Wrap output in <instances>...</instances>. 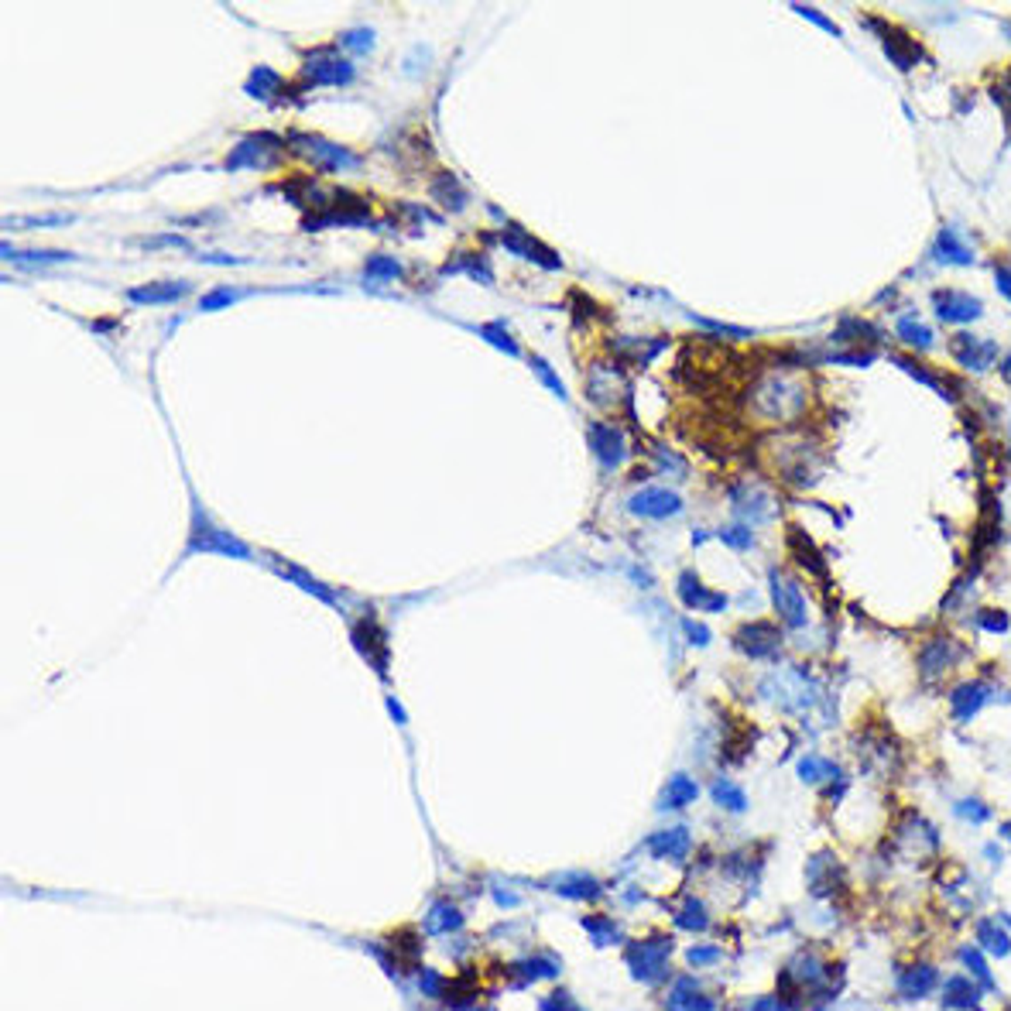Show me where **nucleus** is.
<instances>
[{"instance_id": "nucleus-33", "label": "nucleus", "mask_w": 1011, "mask_h": 1011, "mask_svg": "<svg viewBox=\"0 0 1011 1011\" xmlns=\"http://www.w3.org/2000/svg\"><path fill=\"white\" fill-rule=\"evenodd\" d=\"M244 295H247V289H237V285H220V289H213V292H206L203 298H199V309H203V312L227 309V306H234L237 298H244Z\"/></svg>"}, {"instance_id": "nucleus-45", "label": "nucleus", "mask_w": 1011, "mask_h": 1011, "mask_svg": "<svg viewBox=\"0 0 1011 1011\" xmlns=\"http://www.w3.org/2000/svg\"><path fill=\"white\" fill-rule=\"evenodd\" d=\"M199 261H206V264H244V257H230V254H199Z\"/></svg>"}, {"instance_id": "nucleus-31", "label": "nucleus", "mask_w": 1011, "mask_h": 1011, "mask_svg": "<svg viewBox=\"0 0 1011 1011\" xmlns=\"http://www.w3.org/2000/svg\"><path fill=\"white\" fill-rule=\"evenodd\" d=\"M799 775H802V782H809V785H823L826 778H843V772L826 758H806L799 765Z\"/></svg>"}, {"instance_id": "nucleus-5", "label": "nucleus", "mask_w": 1011, "mask_h": 1011, "mask_svg": "<svg viewBox=\"0 0 1011 1011\" xmlns=\"http://www.w3.org/2000/svg\"><path fill=\"white\" fill-rule=\"evenodd\" d=\"M278 158H281V141L268 131H254L227 155V168L230 172H237V168H268V165H278Z\"/></svg>"}, {"instance_id": "nucleus-16", "label": "nucleus", "mask_w": 1011, "mask_h": 1011, "mask_svg": "<svg viewBox=\"0 0 1011 1011\" xmlns=\"http://www.w3.org/2000/svg\"><path fill=\"white\" fill-rule=\"evenodd\" d=\"M734 644H740L751 659H772L778 652V644H782V635H778L775 624L768 621H755V624H744L738 635H734Z\"/></svg>"}, {"instance_id": "nucleus-32", "label": "nucleus", "mask_w": 1011, "mask_h": 1011, "mask_svg": "<svg viewBox=\"0 0 1011 1011\" xmlns=\"http://www.w3.org/2000/svg\"><path fill=\"white\" fill-rule=\"evenodd\" d=\"M894 360V367H902L905 370V374H912L915 381H919V385H926V388H933L936 394H939V398H946V402H953V398H956V394H953V391H946L943 388V385H939V381H936V374L933 370H922L919 367V364H915V360H909V357H892Z\"/></svg>"}, {"instance_id": "nucleus-29", "label": "nucleus", "mask_w": 1011, "mask_h": 1011, "mask_svg": "<svg viewBox=\"0 0 1011 1011\" xmlns=\"http://www.w3.org/2000/svg\"><path fill=\"white\" fill-rule=\"evenodd\" d=\"M894 333H898V340L902 343H909V347H915V350H929L933 347V330L929 326H922V323H915V319H902L898 326H894Z\"/></svg>"}, {"instance_id": "nucleus-35", "label": "nucleus", "mask_w": 1011, "mask_h": 1011, "mask_svg": "<svg viewBox=\"0 0 1011 1011\" xmlns=\"http://www.w3.org/2000/svg\"><path fill=\"white\" fill-rule=\"evenodd\" d=\"M374 41H377L374 28H350V31L340 35V45H343L347 52H357V56H367L370 48H374Z\"/></svg>"}, {"instance_id": "nucleus-43", "label": "nucleus", "mask_w": 1011, "mask_h": 1011, "mask_svg": "<svg viewBox=\"0 0 1011 1011\" xmlns=\"http://www.w3.org/2000/svg\"><path fill=\"white\" fill-rule=\"evenodd\" d=\"M717 799H720V802H723V806H730V809H740V806H744V799H740L738 792L730 789V785H720V789H717Z\"/></svg>"}, {"instance_id": "nucleus-34", "label": "nucleus", "mask_w": 1011, "mask_h": 1011, "mask_svg": "<svg viewBox=\"0 0 1011 1011\" xmlns=\"http://www.w3.org/2000/svg\"><path fill=\"white\" fill-rule=\"evenodd\" d=\"M717 535L727 549H738V552H747V549L755 545V535H751V528L744 525V522H730V525L720 528Z\"/></svg>"}, {"instance_id": "nucleus-14", "label": "nucleus", "mask_w": 1011, "mask_h": 1011, "mask_svg": "<svg viewBox=\"0 0 1011 1011\" xmlns=\"http://www.w3.org/2000/svg\"><path fill=\"white\" fill-rule=\"evenodd\" d=\"M186 295H193V281H144L137 289H127L124 298L134 302V306H172V302H182Z\"/></svg>"}, {"instance_id": "nucleus-15", "label": "nucleus", "mask_w": 1011, "mask_h": 1011, "mask_svg": "<svg viewBox=\"0 0 1011 1011\" xmlns=\"http://www.w3.org/2000/svg\"><path fill=\"white\" fill-rule=\"evenodd\" d=\"M936 988H943V981H939V971H936V963H926V960H919V963H905V967L898 971V994H902V998H909V1001L929 998Z\"/></svg>"}, {"instance_id": "nucleus-4", "label": "nucleus", "mask_w": 1011, "mask_h": 1011, "mask_svg": "<svg viewBox=\"0 0 1011 1011\" xmlns=\"http://www.w3.org/2000/svg\"><path fill=\"white\" fill-rule=\"evenodd\" d=\"M868 28H871L877 39H881V48H885V56H888V62H892L894 69L912 73L919 62L929 59V56H926V48H922V45H919V41H915L905 28L888 24V21H881V18H868Z\"/></svg>"}, {"instance_id": "nucleus-23", "label": "nucleus", "mask_w": 1011, "mask_h": 1011, "mask_svg": "<svg viewBox=\"0 0 1011 1011\" xmlns=\"http://www.w3.org/2000/svg\"><path fill=\"white\" fill-rule=\"evenodd\" d=\"M272 566L285 576V580H292V583H298L302 590H309V593H315L319 601H326L330 607H336V593H333L330 586H323L315 576H312L309 569H302V566L295 563H285V559H278V556H272Z\"/></svg>"}, {"instance_id": "nucleus-39", "label": "nucleus", "mask_w": 1011, "mask_h": 1011, "mask_svg": "<svg viewBox=\"0 0 1011 1011\" xmlns=\"http://www.w3.org/2000/svg\"><path fill=\"white\" fill-rule=\"evenodd\" d=\"M669 792H672V796L665 799V806H672V802L679 806V802H689V799L696 796V785H693V782H689V778H686V775H679V778H672V785H669Z\"/></svg>"}, {"instance_id": "nucleus-41", "label": "nucleus", "mask_w": 1011, "mask_h": 1011, "mask_svg": "<svg viewBox=\"0 0 1011 1011\" xmlns=\"http://www.w3.org/2000/svg\"><path fill=\"white\" fill-rule=\"evenodd\" d=\"M994 285H998V292L1011 302V268L1008 264H994Z\"/></svg>"}, {"instance_id": "nucleus-44", "label": "nucleus", "mask_w": 1011, "mask_h": 1011, "mask_svg": "<svg viewBox=\"0 0 1011 1011\" xmlns=\"http://www.w3.org/2000/svg\"><path fill=\"white\" fill-rule=\"evenodd\" d=\"M144 247H189L182 237H155V240H141Z\"/></svg>"}, {"instance_id": "nucleus-6", "label": "nucleus", "mask_w": 1011, "mask_h": 1011, "mask_svg": "<svg viewBox=\"0 0 1011 1011\" xmlns=\"http://www.w3.org/2000/svg\"><path fill=\"white\" fill-rule=\"evenodd\" d=\"M497 240H501V244H505L511 254L525 257V261L539 264V268H549V272H559V268H563V257L552 251V247H549L545 240H539V237L528 234L525 227H518V223H507Z\"/></svg>"}, {"instance_id": "nucleus-22", "label": "nucleus", "mask_w": 1011, "mask_h": 1011, "mask_svg": "<svg viewBox=\"0 0 1011 1011\" xmlns=\"http://www.w3.org/2000/svg\"><path fill=\"white\" fill-rule=\"evenodd\" d=\"M470 330L477 333L484 343H490L494 350L505 353V357H514V360H518V357H525V353H522V343L511 336V326L501 323V319H494V323H477V326H470Z\"/></svg>"}, {"instance_id": "nucleus-47", "label": "nucleus", "mask_w": 1011, "mask_h": 1011, "mask_svg": "<svg viewBox=\"0 0 1011 1011\" xmlns=\"http://www.w3.org/2000/svg\"><path fill=\"white\" fill-rule=\"evenodd\" d=\"M1005 110H1011V73H1008V97H994Z\"/></svg>"}, {"instance_id": "nucleus-17", "label": "nucleus", "mask_w": 1011, "mask_h": 1011, "mask_svg": "<svg viewBox=\"0 0 1011 1011\" xmlns=\"http://www.w3.org/2000/svg\"><path fill=\"white\" fill-rule=\"evenodd\" d=\"M676 590H679L686 607H696V610H723L727 607V597L717 593V590H710V586H703V580L693 569H682Z\"/></svg>"}, {"instance_id": "nucleus-25", "label": "nucleus", "mask_w": 1011, "mask_h": 1011, "mask_svg": "<svg viewBox=\"0 0 1011 1011\" xmlns=\"http://www.w3.org/2000/svg\"><path fill=\"white\" fill-rule=\"evenodd\" d=\"M977 946L991 956H1008L1011 953V929L994 926V919H981L977 922Z\"/></svg>"}, {"instance_id": "nucleus-20", "label": "nucleus", "mask_w": 1011, "mask_h": 1011, "mask_svg": "<svg viewBox=\"0 0 1011 1011\" xmlns=\"http://www.w3.org/2000/svg\"><path fill=\"white\" fill-rule=\"evenodd\" d=\"M922 676L926 679H939L943 672H950L953 665L960 661V644H953L950 638H936L929 642V648L922 652Z\"/></svg>"}, {"instance_id": "nucleus-3", "label": "nucleus", "mask_w": 1011, "mask_h": 1011, "mask_svg": "<svg viewBox=\"0 0 1011 1011\" xmlns=\"http://www.w3.org/2000/svg\"><path fill=\"white\" fill-rule=\"evenodd\" d=\"M302 79L309 86H347L357 79L353 62L340 48H309L302 56Z\"/></svg>"}, {"instance_id": "nucleus-27", "label": "nucleus", "mask_w": 1011, "mask_h": 1011, "mask_svg": "<svg viewBox=\"0 0 1011 1011\" xmlns=\"http://www.w3.org/2000/svg\"><path fill=\"white\" fill-rule=\"evenodd\" d=\"M364 278H367V285H374V281H394V278H402V264L394 261V257H388V254H370L367 264H364Z\"/></svg>"}, {"instance_id": "nucleus-21", "label": "nucleus", "mask_w": 1011, "mask_h": 1011, "mask_svg": "<svg viewBox=\"0 0 1011 1011\" xmlns=\"http://www.w3.org/2000/svg\"><path fill=\"white\" fill-rule=\"evenodd\" d=\"M0 257L11 261V264H21V268H41V264H73L79 261L73 251H14L11 244L0 247Z\"/></svg>"}, {"instance_id": "nucleus-38", "label": "nucleus", "mask_w": 1011, "mask_h": 1011, "mask_svg": "<svg viewBox=\"0 0 1011 1011\" xmlns=\"http://www.w3.org/2000/svg\"><path fill=\"white\" fill-rule=\"evenodd\" d=\"M977 624H981V627H988V631H994V635H1005V631H1008V614L988 607V610H981V614H977Z\"/></svg>"}, {"instance_id": "nucleus-30", "label": "nucleus", "mask_w": 1011, "mask_h": 1011, "mask_svg": "<svg viewBox=\"0 0 1011 1011\" xmlns=\"http://www.w3.org/2000/svg\"><path fill=\"white\" fill-rule=\"evenodd\" d=\"M834 340H864V343H871L875 347L877 340H881V330H877L875 323H864V319H843L840 323V330L834 333Z\"/></svg>"}, {"instance_id": "nucleus-37", "label": "nucleus", "mask_w": 1011, "mask_h": 1011, "mask_svg": "<svg viewBox=\"0 0 1011 1011\" xmlns=\"http://www.w3.org/2000/svg\"><path fill=\"white\" fill-rule=\"evenodd\" d=\"M792 11H796V14H802V18H809L813 24H817V28H823V31H826V35H834V39H840V35H843V31L836 28L834 21L823 14V11H813V7H806V4H796Z\"/></svg>"}, {"instance_id": "nucleus-48", "label": "nucleus", "mask_w": 1011, "mask_h": 1011, "mask_svg": "<svg viewBox=\"0 0 1011 1011\" xmlns=\"http://www.w3.org/2000/svg\"><path fill=\"white\" fill-rule=\"evenodd\" d=\"M1005 1011H1011V1005H1008V1008H1005Z\"/></svg>"}, {"instance_id": "nucleus-13", "label": "nucleus", "mask_w": 1011, "mask_h": 1011, "mask_svg": "<svg viewBox=\"0 0 1011 1011\" xmlns=\"http://www.w3.org/2000/svg\"><path fill=\"white\" fill-rule=\"evenodd\" d=\"M929 254H933L936 264H943V268H971L973 261H977L973 247L963 240V234H960L956 227H943V230L936 234Z\"/></svg>"}, {"instance_id": "nucleus-9", "label": "nucleus", "mask_w": 1011, "mask_h": 1011, "mask_svg": "<svg viewBox=\"0 0 1011 1011\" xmlns=\"http://www.w3.org/2000/svg\"><path fill=\"white\" fill-rule=\"evenodd\" d=\"M244 93L254 97V99H261V103H272V107H281V103H302V97H298V93H295L292 86L278 76L274 69H268V65H257V69H254L251 79L244 82Z\"/></svg>"}, {"instance_id": "nucleus-11", "label": "nucleus", "mask_w": 1011, "mask_h": 1011, "mask_svg": "<svg viewBox=\"0 0 1011 1011\" xmlns=\"http://www.w3.org/2000/svg\"><path fill=\"white\" fill-rule=\"evenodd\" d=\"M586 439H590V449H593V456L601 460V467L618 470L624 463V456H627V439H624V432L618 426L593 422V426L586 428Z\"/></svg>"}, {"instance_id": "nucleus-28", "label": "nucleus", "mask_w": 1011, "mask_h": 1011, "mask_svg": "<svg viewBox=\"0 0 1011 1011\" xmlns=\"http://www.w3.org/2000/svg\"><path fill=\"white\" fill-rule=\"evenodd\" d=\"M528 367L535 370V377H539V381H542L545 388L552 391V394H556L559 402H569V391H566V385H563V381H559V374L552 370V364H549L545 357H539V353H531V357H528Z\"/></svg>"}, {"instance_id": "nucleus-18", "label": "nucleus", "mask_w": 1011, "mask_h": 1011, "mask_svg": "<svg viewBox=\"0 0 1011 1011\" xmlns=\"http://www.w3.org/2000/svg\"><path fill=\"white\" fill-rule=\"evenodd\" d=\"M991 700V686L981 679H967L960 682L956 689L950 693V706H953V717L956 720H971L977 710H984V703Z\"/></svg>"}, {"instance_id": "nucleus-24", "label": "nucleus", "mask_w": 1011, "mask_h": 1011, "mask_svg": "<svg viewBox=\"0 0 1011 1011\" xmlns=\"http://www.w3.org/2000/svg\"><path fill=\"white\" fill-rule=\"evenodd\" d=\"M432 199H436L443 210H449V213H460V210L467 206V193H463L460 178L453 176V172H439V176H436V182H432Z\"/></svg>"}, {"instance_id": "nucleus-40", "label": "nucleus", "mask_w": 1011, "mask_h": 1011, "mask_svg": "<svg viewBox=\"0 0 1011 1011\" xmlns=\"http://www.w3.org/2000/svg\"><path fill=\"white\" fill-rule=\"evenodd\" d=\"M693 323H700V326H706V330L713 333H723V336H751V330H740V326H727V323H717V319H700V315H693Z\"/></svg>"}, {"instance_id": "nucleus-46", "label": "nucleus", "mask_w": 1011, "mask_h": 1011, "mask_svg": "<svg viewBox=\"0 0 1011 1011\" xmlns=\"http://www.w3.org/2000/svg\"><path fill=\"white\" fill-rule=\"evenodd\" d=\"M1001 377L1011 385V353H1005V360H1001Z\"/></svg>"}, {"instance_id": "nucleus-1", "label": "nucleus", "mask_w": 1011, "mask_h": 1011, "mask_svg": "<svg viewBox=\"0 0 1011 1011\" xmlns=\"http://www.w3.org/2000/svg\"><path fill=\"white\" fill-rule=\"evenodd\" d=\"M193 501V518H189V539H186V556H195V552H220V556H230V559H251V549L240 542L237 535L223 531L216 525L213 518L206 514V507L199 505V497L189 494Z\"/></svg>"}, {"instance_id": "nucleus-7", "label": "nucleus", "mask_w": 1011, "mask_h": 1011, "mask_svg": "<svg viewBox=\"0 0 1011 1011\" xmlns=\"http://www.w3.org/2000/svg\"><path fill=\"white\" fill-rule=\"evenodd\" d=\"M933 312L946 326H967V323H977L984 315V302L967 292H956V289H936Z\"/></svg>"}, {"instance_id": "nucleus-19", "label": "nucleus", "mask_w": 1011, "mask_h": 1011, "mask_svg": "<svg viewBox=\"0 0 1011 1011\" xmlns=\"http://www.w3.org/2000/svg\"><path fill=\"white\" fill-rule=\"evenodd\" d=\"M943 1008L946 1011H977L981 1008V984H973L971 977H950L943 981Z\"/></svg>"}, {"instance_id": "nucleus-42", "label": "nucleus", "mask_w": 1011, "mask_h": 1011, "mask_svg": "<svg viewBox=\"0 0 1011 1011\" xmlns=\"http://www.w3.org/2000/svg\"><path fill=\"white\" fill-rule=\"evenodd\" d=\"M682 631L693 638V644H706L710 642V631H703V624L696 621H682Z\"/></svg>"}, {"instance_id": "nucleus-2", "label": "nucleus", "mask_w": 1011, "mask_h": 1011, "mask_svg": "<svg viewBox=\"0 0 1011 1011\" xmlns=\"http://www.w3.org/2000/svg\"><path fill=\"white\" fill-rule=\"evenodd\" d=\"M285 144L292 148L298 158L312 161L315 168H326V172H343V168H357L360 165V155L330 141L326 134H309V131H289L285 134Z\"/></svg>"}, {"instance_id": "nucleus-12", "label": "nucleus", "mask_w": 1011, "mask_h": 1011, "mask_svg": "<svg viewBox=\"0 0 1011 1011\" xmlns=\"http://www.w3.org/2000/svg\"><path fill=\"white\" fill-rule=\"evenodd\" d=\"M627 511L638 514V518H655V522H661V518L679 514L682 497L676 490H665V487H644V490H638V494L627 501Z\"/></svg>"}, {"instance_id": "nucleus-26", "label": "nucleus", "mask_w": 1011, "mask_h": 1011, "mask_svg": "<svg viewBox=\"0 0 1011 1011\" xmlns=\"http://www.w3.org/2000/svg\"><path fill=\"white\" fill-rule=\"evenodd\" d=\"M956 960H960V963H963V967H967V971L981 981V988H984V991H998L994 973H991V967H988V960H984V950H981V946H971V943H967V946H960V950H956Z\"/></svg>"}, {"instance_id": "nucleus-10", "label": "nucleus", "mask_w": 1011, "mask_h": 1011, "mask_svg": "<svg viewBox=\"0 0 1011 1011\" xmlns=\"http://www.w3.org/2000/svg\"><path fill=\"white\" fill-rule=\"evenodd\" d=\"M950 350H953V360H956L960 367L973 370V374L991 370L994 357H998V347H994L991 340H981V336H973V333H956Z\"/></svg>"}, {"instance_id": "nucleus-8", "label": "nucleus", "mask_w": 1011, "mask_h": 1011, "mask_svg": "<svg viewBox=\"0 0 1011 1011\" xmlns=\"http://www.w3.org/2000/svg\"><path fill=\"white\" fill-rule=\"evenodd\" d=\"M768 586H772V601H775V610L782 614V621L789 627H802L809 610H806V601H802V590L796 586L792 576H785L782 569H772L768 573Z\"/></svg>"}, {"instance_id": "nucleus-36", "label": "nucleus", "mask_w": 1011, "mask_h": 1011, "mask_svg": "<svg viewBox=\"0 0 1011 1011\" xmlns=\"http://www.w3.org/2000/svg\"><path fill=\"white\" fill-rule=\"evenodd\" d=\"M953 813H956V817H963L967 823H988V819H991V806H988V802H981V799L967 796L953 806Z\"/></svg>"}]
</instances>
